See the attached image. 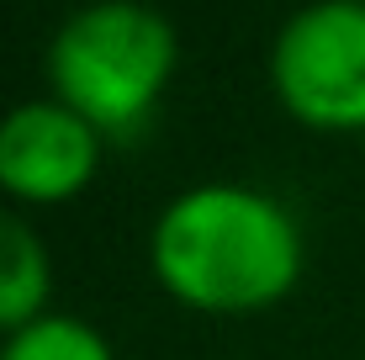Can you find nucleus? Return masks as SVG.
Wrapping results in <instances>:
<instances>
[{
  "mask_svg": "<svg viewBox=\"0 0 365 360\" xmlns=\"http://www.w3.org/2000/svg\"><path fill=\"white\" fill-rule=\"evenodd\" d=\"M154 281L196 313H265L292 297L307 265L297 212L244 180H201L170 196L148 228Z\"/></svg>",
  "mask_w": 365,
  "mask_h": 360,
  "instance_id": "f257e3e1",
  "label": "nucleus"
},
{
  "mask_svg": "<svg viewBox=\"0 0 365 360\" xmlns=\"http://www.w3.org/2000/svg\"><path fill=\"white\" fill-rule=\"evenodd\" d=\"M0 360H117L111 339L80 313H43L0 339Z\"/></svg>",
  "mask_w": 365,
  "mask_h": 360,
  "instance_id": "423d86ee",
  "label": "nucleus"
},
{
  "mask_svg": "<svg viewBox=\"0 0 365 360\" xmlns=\"http://www.w3.org/2000/svg\"><path fill=\"white\" fill-rule=\"evenodd\" d=\"M180 37L170 16L138 0H101L74 11L48 43V85L101 138H133L165 101Z\"/></svg>",
  "mask_w": 365,
  "mask_h": 360,
  "instance_id": "f03ea898",
  "label": "nucleus"
},
{
  "mask_svg": "<svg viewBox=\"0 0 365 360\" xmlns=\"http://www.w3.org/2000/svg\"><path fill=\"white\" fill-rule=\"evenodd\" d=\"M101 148L106 138L58 96L21 101L0 117V185L32 207L69 202L96 180Z\"/></svg>",
  "mask_w": 365,
  "mask_h": 360,
  "instance_id": "20e7f679",
  "label": "nucleus"
},
{
  "mask_svg": "<svg viewBox=\"0 0 365 360\" xmlns=\"http://www.w3.org/2000/svg\"><path fill=\"white\" fill-rule=\"evenodd\" d=\"M270 85L307 128L365 133V0H318L297 11L275 32Z\"/></svg>",
  "mask_w": 365,
  "mask_h": 360,
  "instance_id": "7ed1b4c3",
  "label": "nucleus"
},
{
  "mask_svg": "<svg viewBox=\"0 0 365 360\" xmlns=\"http://www.w3.org/2000/svg\"><path fill=\"white\" fill-rule=\"evenodd\" d=\"M48 297H53V259L43 233L21 212L0 207V334H16L43 318Z\"/></svg>",
  "mask_w": 365,
  "mask_h": 360,
  "instance_id": "39448f33",
  "label": "nucleus"
}]
</instances>
